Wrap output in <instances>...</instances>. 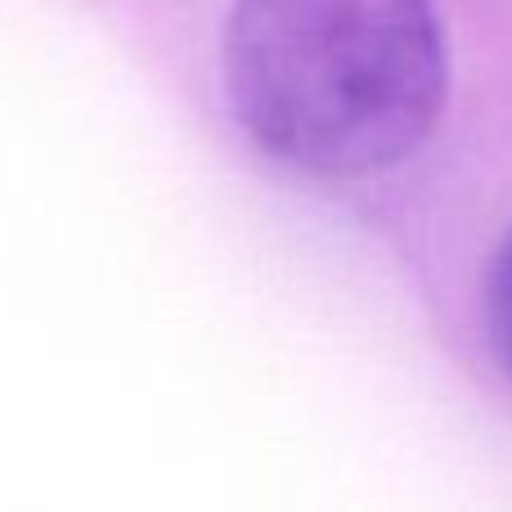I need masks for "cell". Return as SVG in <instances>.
<instances>
[{"label": "cell", "mask_w": 512, "mask_h": 512, "mask_svg": "<svg viewBox=\"0 0 512 512\" xmlns=\"http://www.w3.org/2000/svg\"><path fill=\"white\" fill-rule=\"evenodd\" d=\"M225 90L270 158L324 180L400 167L450 90L432 0H234Z\"/></svg>", "instance_id": "cell-1"}, {"label": "cell", "mask_w": 512, "mask_h": 512, "mask_svg": "<svg viewBox=\"0 0 512 512\" xmlns=\"http://www.w3.org/2000/svg\"><path fill=\"white\" fill-rule=\"evenodd\" d=\"M486 337H490V351H495L499 369L512 378V230L499 243L490 274H486Z\"/></svg>", "instance_id": "cell-2"}]
</instances>
